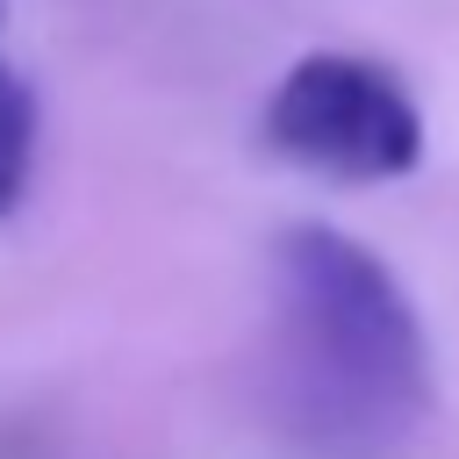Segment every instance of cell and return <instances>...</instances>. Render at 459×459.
Listing matches in <instances>:
<instances>
[{"instance_id":"cell-1","label":"cell","mask_w":459,"mask_h":459,"mask_svg":"<svg viewBox=\"0 0 459 459\" xmlns=\"http://www.w3.org/2000/svg\"><path fill=\"white\" fill-rule=\"evenodd\" d=\"M273 387L316 459H394L430 416V337L402 280L330 222L273 244Z\"/></svg>"},{"instance_id":"cell-2","label":"cell","mask_w":459,"mask_h":459,"mask_svg":"<svg viewBox=\"0 0 459 459\" xmlns=\"http://www.w3.org/2000/svg\"><path fill=\"white\" fill-rule=\"evenodd\" d=\"M265 143L294 165L373 186V179H402L423 158V115L387 65L316 50L265 93Z\"/></svg>"},{"instance_id":"cell-3","label":"cell","mask_w":459,"mask_h":459,"mask_svg":"<svg viewBox=\"0 0 459 459\" xmlns=\"http://www.w3.org/2000/svg\"><path fill=\"white\" fill-rule=\"evenodd\" d=\"M29 165H36V93L22 86V72L0 65V215L22 208Z\"/></svg>"}]
</instances>
